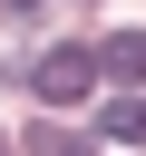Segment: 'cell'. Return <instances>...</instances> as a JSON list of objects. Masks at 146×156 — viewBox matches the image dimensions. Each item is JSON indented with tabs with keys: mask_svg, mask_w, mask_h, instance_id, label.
Wrapping results in <instances>:
<instances>
[{
	"mask_svg": "<svg viewBox=\"0 0 146 156\" xmlns=\"http://www.w3.org/2000/svg\"><path fill=\"white\" fill-rule=\"evenodd\" d=\"M29 156H97V136H78V127H39Z\"/></svg>",
	"mask_w": 146,
	"mask_h": 156,
	"instance_id": "cell-4",
	"label": "cell"
},
{
	"mask_svg": "<svg viewBox=\"0 0 146 156\" xmlns=\"http://www.w3.org/2000/svg\"><path fill=\"white\" fill-rule=\"evenodd\" d=\"M29 88H39V98H49V107H78V98H88V88H97V49H49V58H39V78H29Z\"/></svg>",
	"mask_w": 146,
	"mask_h": 156,
	"instance_id": "cell-1",
	"label": "cell"
},
{
	"mask_svg": "<svg viewBox=\"0 0 146 156\" xmlns=\"http://www.w3.org/2000/svg\"><path fill=\"white\" fill-rule=\"evenodd\" d=\"M97 136H107V146H146V98H136V88L107 98V107H97Z\"/></svg>",
	"mask_w": 146,
	"mask_h": 156,
	"instance_id": "cell-3",
	"label": "cell"
},
{
	"mask_svg": "<svg viewBox=\"0 0 146 156\" xmlns=\"http://www.w3.org/2000/svg\"><path fill=\"white\" fill-rule=\"evenodd\" d=\"M97 78L136 88V78H146V29H117V39H97Z\"/></svg>",
	"mask_w": 146,
	"mask_h": 156,
	"instance_id": "cell-2",
	"label": "cell"
},
{
	"mask_svg": "<svg viewBox=\"0 0 146 156\" xmlns=\"http://www.w3.org/2000/svg\"><path fill=\"white\" fill-rule=\"evenodd\" d=\"M10 10H39V0H10Z\"/></svg>",
	"mask_w": 146,
	"mask_h": 156,
	"instance_id": "cell-5",
	"label": "cell"
},
{
	"mask_svg": "<svg viewBox=\"0 0 146 156\" xmlns=\"http://www.w3.org/2000/svg\"><path fill=\"white\" fill-rule=\"evenodd\" d=\"M0 156H19V146H10V136H0Z\"/></svg>",
	"mask_w": 146,
	"mask_h": 156,
	"instance_id": "cell-6",
	"label": "cell"
}]
</instances>
